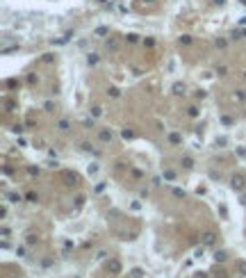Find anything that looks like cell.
I'll use <instances>...</instances> for the list:
<instances>
[{
    "instance_id": "6da1fadb",
    "label": "cell",
    "mask_w": 246,
    "mask_h": 278,
    "mask_svg": "<svg viewBox=\"0 0 246 278\" xmlns=\"http://www.w3.org/2000/svg\"><path fill=\"white\" fill-rule=\"evenodd\" d=\"M121 260H107V264H105V269L109 271V274H121Z\"/></svg>"
},
{
    "instance_id": "7a4b0ae2",
    "label": "cell",
    "mask_w": 246,
    "mask_h": 278,
    "mask_svg": "<svg viewBox=\"0 0 246 278\" xmlns=\"http://www.w3.org/2000/svg\"><path fill=\"white\" fill-rule=\"evenodd\" d=\"M230 187H232V189H242V187H244V178H242V176H232Z\"/></svg>"
},
{
    "instance_id": "3957f363",
    "label": "cell",
    "mask_w": 246,
    "mask_h": 278,
    "mask_svg": "<svg viewBox=\"0 0 246 278\" xmlns=\"http://www.w3.org/2000/svg\"><path fill=\"white\" fill-rule=\"evenodd\" d=\"M203 244L212 246V244H214V235H212V233H205V235H203Z\"/></svg>"
},
{
    "instance_id": "277c9868",
    "label": "cell",
    "mask_w": 246,
    "mask_h": 278,
    "mask_svg": "<svg viewBox=\"0 0 246 278\" xmlns=\"http://www.w3.org/2000/svg\"><path fill=\"white\" fill-rule=\"evenodd\" d=\"M100 139H105V141H109V139H112V135H109V130H100Z\"/></svg>"
},
{
    "instance_id": "5b68a950",
    "label": "cell",
    "mask_w": 246,
    "mask_h": 278,
    "mask_svg": "<svg viewBox=\"0 0 246 278\" xmlns=\"http://www.w3.org/2000/svg\"><path fill=\"white\" fill-rule=\"evenodd\" d=\"M141 276H144L141 269H132V278H141Z\"/></svg>"
},
{
    "instance_id": "8992f818",
    "label": "cell",
    "mask_w": 246,
    "mask_h": 278,
    "mask_svg": "<svg viewBox=\"0 0 246 278\" xmlns=\"http://www.w3.org/2000/svg\"><path fill=\"white\" fill-rule=\"evenodd\" d=\"M216 260H219V262H223V260H226V253L223 251H219V253H216V256H214Z\"/></svg>"
},
{
    "instance_id": "52a82bcc",
    "label": "cell",
    "mask_w": 246,
    "mask_h": 278,
    "mask_svg": "<svg viewBox=\"0 0 246 278\" xmlns=\"http://www.w3.org/2000/svg\"><path fill=\"white\" fill-rule=\"evenodd\" d=\"M182 164H185V169H191V166H194V164H191V160H189V157H185V160H182Z\"/></svg>"
},
{
    "instance_id": "ba28073f",
    "label": "cell",
    "mask_w": 246,
    "mask_h": 278,
    "mask_svg": "<svg viewBox=\"0 0 246 278\" xmlns=\"http://www.w3.org/2000/svg\"><path fill=\"white\" fill-rule=\"evenodd\" d=\"M239 274L246 276V262H239Z\"/></svg>"
},
{
    "instance_id": "9c48e42d",
    "label": "cell",
    "mask_w": 246,
    "mask_h": 278,
    "mask_svg": "<svg viewBox=\"0 0 246 278\" xmlns=\"http://www.w3.org/2000/svg\"><path fill=\"white\" fill-rule=\"evenodd\" d=\"M182 89H185V87H182V84H175V87H173V91H175V94H185V91H182Z\"/></svg>"
},
{
    "instance_id": "30bf717a",
    "label": "cell",
    "mask_w": 246,
    "mask_h": 278,
    "mask_svg": "<svg viewBox=\"0 0 246 278\" xmlns=\"http://www.w3.org/2000/svg\"><path fill=\"white\" fill-rule=\"evenodd\" d=\"M68 128V121H59V130H66Z\"/></svg>"
}]
</instances>
